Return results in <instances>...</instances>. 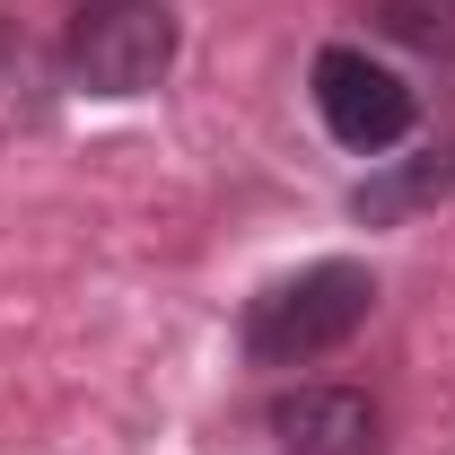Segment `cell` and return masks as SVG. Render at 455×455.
<instances>
[{"label": "cell", "instance_id": "cell-7", "mask_svg": "<svg viewBox=\"0 0 455 455\" xmlns=\"http://www.w3.org/2000/svg\"><path fill=\"white\" fill-rule=\"evenodd\" d=\"M79 9H106V0H79Z\"/></svg>", "mask_w": 455, "mask_h": 455}, {"label": "cell", "instance_id": "cell-1", "mask_svg": "<svg viewBox=\"0 0 455 455\" xmlns=\"http://www.w3.org/2000/svg\"><path fill=\"white\" fill-rule=\"evenodd\" d=\"M368 307H377V272L368 263H307V272H289L272 281L254 307H245V359L254 368H307V359H324L341 341L368 324Z\"/></svg>", "mask_w": 455, "mask_h": 455}, {"label": "cell", "instance_id": "cell-4", "mask_svg": "<svg viewBox=\"0 0 455 455\" xmlns=\"http://www.w3.org/2000/svg\"><path fill=\"white\" fill-rule=\"evenodd\" d=\"M281 455H386V411L359 386H298L272 403Z\"/></svg>", "mask_w": 455, "mask_h": 455}, {"label": "cell", "instance_id": "cell-5", "mask_svg": "<svg viewBox=\"0 0 455 455\" xmlns=\"http://www.w3.org/2000/svg\"><path fill=\"white\" fill-rule=\"evenodd\" d=\"M455 193V140L447 149H420L411 167H395V175H368L359 193H350V211L368 228H386V220H411V211H429V202H447Z\"/></svg>", "mask_w": 455, "mask_h": 455}, {"label": "cell", "instance_id": "cell-3", "mask_svg": "<svg viewBox=\"0 0 455 455\" xmlns=\"http://www.w3.org/2000/svg\"><path fill=\"white\" fill-rule=\"evenodd\" d=\"M307 97L324 114V132H333L341 149H359V158H386L403 132H411V114H420V97L403 88V70H386V61L359 53V44H324L315 70H307Z\"/></svg>", "mask_w": 455, "mask_h": 455}, {"label": "cell", "instance_id": "cell-6", "mask_svg": "<svg viewBox=\"0 0 455 455\" xmlns=\"http://www.w3.org/2000/svg\"><path fill=\"white\" fill-rule=\"evenodd\" d=\"M377 27L395 44H411L420 61L455 70V0H377Z\"/></svg>", "mask_w": 455, "mask_h": 455}, {"label": "cell", "instance_id": "cell-2", "mask_svg": "<svg viewBox=\"0 0 455 455\" xmlns=\"http://www.w3.org/2000/svg\"><path fill=\"white\" fill-rule=\"evenodd\" d=\"M70 79L88 97H149L175 70V18L167 0H106L70 18Z\"/></svg>", "mask_w": 455, "mask_h": 455}]
</instances>
